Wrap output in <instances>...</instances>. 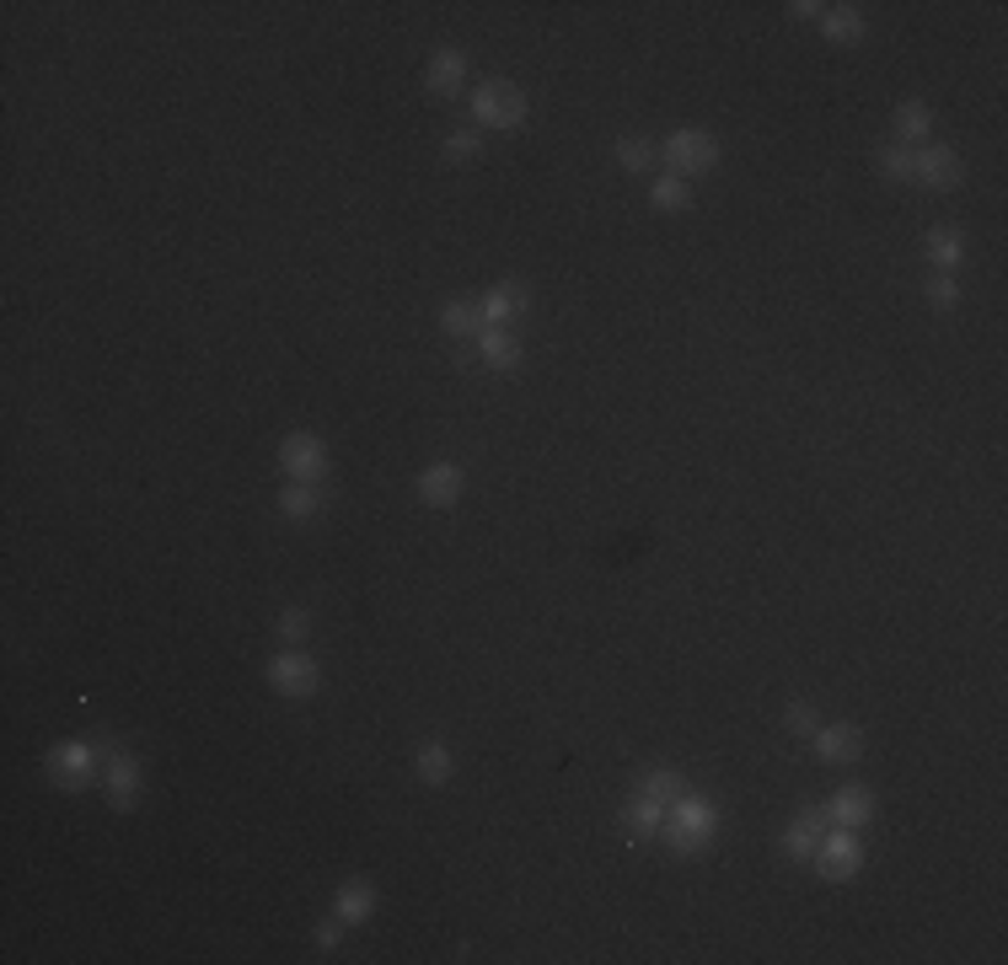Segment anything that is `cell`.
Wrapping results in <instances>:
<instances>
[{
    "label": "cell",
    "mask_w": 1008,
    "mask_h": 965,
    "mask_svg": "<svg viewBox=\"0 0 1008 965\" xmlns=\"http://www.w3.org/2000/svg\"><path fill=\"white\" fill-rule=\"evenodd\" d=\"M713 832H719V810L708 805V799H692V794H681L671 810H666V843L681 853V858H692V853H703L713 843Z\"/></svg>",
    "instance_id": "cell-1"
},
{
    "label": "cell",
    "mask_w": 1008,
    "mask_h": 965,
    "mask_svg": "<svg viewBox=\"0 0 1008 965\" xmlns=\"http://www.w3.org/2000/svg\"><path fill=\"white\" fill-rule=\"evenodd\" d=\"M472 119L489 123V129H516V123H526V91L516 81H483L472 91Z\"/></svg>",
    "instance_id": "cell-2"
},
{
    "label": "cell",
    "mask_w": 1008,
    "mask_h": 965,
    "mask_svg": "<svg viewBox=\"0 0 1008 965\" xmlns=\"http://www.w3.org/2000/svg\"><path fill=\"white\" fill-rule=\"evenodd\" d=\"M666 156H671L676 178H703V172L719 167V140L708 129H676L666 140Z\"/></svg>",
    "instance_id": "cell-3"
},
{
    "label": "cell",
    "mask_w": 1008,
    "mask_h": 965,
    "mask_svg": "<svg viewBox=\"0 0 1008 965\" xmlns=\"http://www.w3.org/2000/svg\"><path fill=\"white\" fill-rule=\"evenodd\" d=\"M816 869H821V879H831V885H848V879L864 869V843H858V832H848V826L826 832L821 847H816Z\"/></svg>",
    "instance_id": "cell-4"
},
{
    "label": "cell",
    "mask_w": 1008,
    "mask_h": 965,
    "mask_svg": "<svg viewBox=\"0 0 1008 965\" xmlns=\"http://www.w3.org/2000/svg\"><path fill=\"white\" fill-rule=\"evenodd\" d=\"M49 784L54 788H87L97 778V752L92 740H60L54 752H49Z\"/></svg>",
    "instance_id": "cell-5"
},
{
    "label": "cell",
    "mask_w": 1008,
    "mask_h": 965,
    "mask_svg": "<svg viewBox=\"0 0 1008 965\" xmlns=\"http://www.w3.org/2000/svg\"><path fill=\"white\" fill-rule=\"evenodd\" d=\"M269 687H275L279 697H311L317 687H322V670H317V660H311V655H301V649H285V655H275V660H269Z\"/></svg>",
    "instance_id": "cell-6"
},
{
    "label": "cell",
    "mask_w": 1008,
    "mask_h": 965,
    "mask_svg": "<svg viewBox=\"0 0 1008 965\" xmlns=\"http://www.w3.org/2000/svg\"><path fill=\"white\" fill-rule=\"evenodd\" d=\"M279 467L290 472V482H322L328 478V446L317 435H285Z\"/></svg>",
    "instance_id": "cell-7"
},
{
    "label": "cell",
    "mask_w": 1008,
    "mask_h": 965,
    "mask_svg": "<svg viewBox=\"0 0 1008 965\" xmlns=\"http://www.w3.org/2000/svg\"><path fill=\"white\" fill-rule=\"evenodd\" d=\"M102 788H108V805H113V810H134V805H140V756H129V752L113 756Z\"/></svg>",
    "instance_id": "cell-8"
},
{
    "label": "cell",
    "mask_w": 1008,
    "mask_h": 965,
    "mask_svg": "<svg viewBox=\"0 0 1008 965\" xmlns=\"http://www.w3.org/2000/svg\"><path fill=\"white\" fill-rule=\"evenodd\" d=\"M810 746H816V756H821V762L842 767V762L864 756V729H858V724H826V729H816V735H810Z\"/></svg>",
    "instance_id": "cell-9"
},
{
    "label": "cell",
    "mask_w": 1008,
    "mask_h": 965,
    "mask_svg": "<svg viewBox=\"0 0 1008 965\" xmlns=\"http://www.w3.org/2000/svg\"><path fill=\"white\" fill-rule=\"evenodd\" d=\"M461 488H467V478H461L457 461H435V467H425V472H419V499H425V505H435V510L457 505Z\"/></svg>",
    "instance_id": "cell-10"
},
{
    "label": "cell",
    "mask_w": 1008,
    "mask_h": 965,
    "mask_svg": "<svg viewBox=\"0 0 1008 965\" xmlns=\"http://www.w3.org/2000/svg\"><path fill=\"white\" fill-rule=\"evenodd\" d=\"M826 810H799L795 820H789V832H784V853L795 858V864H805V858H816V847H821L826 837Z\"/></svg>",
    "instance_id": "cell-11"
},
{
    "label": "cell",
    "mask_w": 1008,
    "mask_h": 965,
    "mask_svg": "<svg viewBox=\"0 0 1008 965\" xmlns=\"http://www.w3.org/2000/svg\"><path fill=\"white\" fill-rule=\"evenodd\" d=\"M821 810H826V820H831V826H848V832H858V826H869V815H875V794H869L864 784H848L842 794H837V799H826Z\"/></svg>",
    "instance_id": "cell-12"
},
{
    "label": "cell",
    "mask_w": 1008,
    "mask_h": 965,
    "mask_svg": "<svg viewBox=\"0 0 1008 965\" xmlns=\"http://www.w3.org/2000/svg\"><path fill=\"white\" fill-rule=\"evenodd\" d=\"M922 188H939V193H949L955 182H960V156L949 151V146H934V151H917V178Z\"/></svg>",
    "instance_id": "cell-13"
},
{
    "label": "cell",
    "mask_w": 1008,
    "mask_h": 965,
    "mask_svg": "<svg viewBox=\"0 0 1008 965\" xmlns=\"http://www.w3.org/2000/svg\"><path fill=\"white\" fill-rule=\"evenodd\" d=\"M520 311H526V285H493L489 296L478 301V317H483V328H510Z\"/></svg>",
    "instance_id": "cell-14"
},
{
    "label": "cell",
    "mask_w": 1008,
    "mask_h": 965,
    "mask_svg": "<svg viewBox=\"0 0 1008 965\" xmlns=\"http://www.w3.org/2000/svg\"><path fill=\"white\" fill-rule=\"evenodd\" d=\"M461 81H467V54H461V49H440L425 70V87L435 91V97H457Z\"/></svg>",
    "instance_id": "cell-15"
},
{
    "label": "cell",
    "mask_w": 1008,
    "mask_h": 965,
    "mask_svg": "<svg viewBox=\"0 0 1008 965\" xmlns=\"http://www.w3.org/2000/svg\"><path fill=\"white\" fill-rule=\"evenodd\" d=\"M666 810H671V805H660V799L639 794V799H633V805L622 810V826H628V837H639V843L660 837V832H666Z\"/></svg>",
    "instance_id": "cell-16"
},
{
    "label": "cell",
    "mask_w": 1008,
    "mask_h": 965,
    "mask_svg": "<svg viewBox=\"0 0 1008 965\" xmlns=\"http://www.w3.org/2000/svg\"><path fill=\"white\" fill-rule=\"evenodd\" d=\"M333 912L355 928V923H366L370 912H376V885L370 879H343L338 885V896H333Z\"/></svg>",
    "instance_id": "cell-17"
},
{
    "label": "cell",
    "mask_w": 1008,
    "mask_h": 965,
    "mask_svg": "<svg viewBox=\"0 0 1008 965\" xmlns=\"http://www.w3.org/2000/svg\"><path fill=\"white\" fill-rule=\"evenodd\" d=\"M478 355H483V365L489 370H520V344L510 328H483V338H478Z\"/></svg>",
    "instance_id": "cell-18"
},
{
    "label": "cell",
    "mask_w": 1008,
    "mask_h": 965,
    "mask_svg": "<svg viewBox=\"0 0 1008 965\" xmlns=\"http://www.w3.org/2000/svg\"><path fill=\"white\" fill-rule=\"evenodd\" d=\"M413 767H419V784L440 788V784H451V767H457V756H451V746H446V740H425V746H419V756H413Z\"/></svg>",
    "instance_id": "cell-19"
},
{
    "label": "cell",
    "mask_w": 1008,
    "mask_h": 965,
    "mask_svg": "<svg viewBox=\"0 0 1008 965\" xmlns=\"http://www.w3.org/2000/svg\"><path fill=\"white\" fill-rule=\"evenodd\" d=\"M960 258H966V237L955 231V226H934L928 231V263L939 273H955L960 269Z\"/></svg>",
    "instance_id": "cell-20"
},
{
    "label": "cell",
    "mask_w": 1008,
    "mask_h": 965,
    "mask_svg": "<svg viewBox=\"0 0 1008 965\" xmlns=\"http://www.w3.org/2000/svg\"><path fill=\"white\" fill-rule=\"evenodd\" d=\"M821 32L831 38V43H858V38H864V11H858V6H826Z\"/></svg>",
    "instance_id": "cell-21"
},
{
    "label": "cell",
    "mask_w": 1008,
    "mask_h": 965,
    "mask_svg": "<svg viewBox=\"0 0 1008 965\" xmlns=\"http://www.w3.org/2000/svg\"><path fill=\"white\" fill-rule=\"evenodd\" d=\"M279 510L290 515V520H311V515L322 510V482H285Z\"/></svg>",
    "instance_id": "cell-22"
},
{
    "label": "cell",
    "mask_w": 1008,
    "mask_h": 965,
    "mask_svg": "<svg viewBox=\"0 0 1008 965\" xmlns=\"http://www.w3.org/2000/svg\"><path fill=\"white\" fill-rule=\"evenodd\" d=\"M934 135V108L928 102H901L896 108V140H928Z\"/></svg>",
    "instance_id": "cell-23"
},
{
    "label": "cell",
    "mask_w": 1008,
    "mask_h": 965,
    "mask_svg": "<svg viewBox=\"0 0 1008 965\" xmlns=\"http://www.w3.org/2000/svg\"><path fill=\"white\" fill-rule=\"evenodd\" d=\"M649 205H655V210H687V205H692V188H687V182L676 178V172H666V178H655L649 182Z\"/></svg>",
    "instance_id": "cell-24"
},
{
    "label": "cell",
    "mask_w": 1008,
    "mask_h": 965,
    "mask_svg": "<svg viewBox=\"0 0 1008 965\" xmlns=\"http://www.w3.org/2000/svg\"><path fill=\"white\" fill-rule=\"evenodd\" d=\"M440 328L451 332V338H467L472 328H483V317H478V306L472 301H446L440 306Z\"/></svg>",
    "instance_id": "cell-25"
},
{
    "label": "cell",
    "mask_w": 1008,
    "mask_h": 965,
    "mask_svg": "<svg viewBox=\"0 0 1008 965\" xmlns=\"http://www.w3.org/2000/svg\"><path fill=\"white\" fill-rule=\"evenodd\" d=\"M617 167H622V172H649V167H655L649 140H643V135H622V140H617Z\"/></svg>",
    "instance_id": "cell-26"
},
{
    "label": "cell",
    "mask_w": 1008,
    "mask_h": 965,
    "mask_svg": "<svg viewBox=\"0 0 1008 965\" xmlns=\"http://www.w3.org/2000/svg\"><path fill=\"white\" fill-rule=\"evenodd\" d=\"M639 794L660 799V805H676V799H681V773H671V767H655V773H643V788H639Z\"/></svg>",
    "instance_id": "cell-27"
},
{
    "label": "cell",
    "mask_w": 1008,
    "mask_h": 965,
    "mask_svg": "<svg viewBox=\"0 0 1008 965\" xmlns=\"http://www.w3.org/2000/svg\"><path fill=\"white\" fill-rule=\"evenodd\" d=\"M880 172L896 178V182H912L917 178V151L912 146H886V151H880Z\"/></svg>",
    "instance_id": "cell-28"
},
{
    "label": "cell",
    "mask_w": 1008,
    "mask_h": 965,
    "mask_svg": "<svg viewBox=\"0 0 1008 965\" xmlns=\"http://www.w3.org/2000/svg\"><path fill=\"white\" fill-rule=\"evenodd\" d=\"M478 151H483V135H478V129H451V135H446V156H451V161H472Z\"/></svg>",
    "instance_id": "cell-29"
},
{
    "label": "cell",
    "mask_w": 1008,
    "mask_h": 965,
    "mask_svg": "<svg viewBox=\"0 0 1008 965\" xmlns=\"http://www.w3.org/2000/svg\"><path fill=\"white\" fill-rule=\"evenodd\" d=\"M928 301L939 306V311H949V306L960 301V285H955V273H934V279H928Z\"/></svg>",
    "instance_id": "cell-30"
},
{
    "label": "cell",
    "mask_w": 1008,
    "mask_h": 965,
    "mask_svg": "<svg viewBox=\"0 0 1008 965\" xmlns=\"http://www.w3.org/2000/svg\"><path fill=\"white\" fill-rule=\"evenodd\" d=\"M306 628H311V623H306V611H301V606L279 611V638H285V644H301V638H306Z\"/></svg>",
    "instance_id": "cell-31"
},
{
    "label": "cell",
    "mask_w": 1008,
    "mask_h": 965,
    "mask_svg": "<svg viewBox=\"0 0 1008 965\" xmlns=\"http://www.w3.org/2000/svg\"><path fill=\"white\" fill-rule=\"evenodd\" d=\"M784 724H789L795 735H816V729H821V724H816V708H810V703H789Z\"/></svg>",
    "instance_id": "cell-32"
},
{
    "label": "cell",
    "mask_w": 1008,
    "mask_h": 965,
    "mask_svg": "<svg viewBox=\"0 0 1008 965\" xmlns=\"http://www.w3.org/2000/svg\"><path fill=\"white\" fill-rule=\"evenodd\" d=\"M343 928H349L343 917H328V923H317V944H322V949H338V938H343Z\"/></svg>",
    "instance_id": "cell-33"
},
{
    "label": "cell",
    "mask_w": 1008,
    "mask_h": 965,
    "mask_svg": "<svg viewBox=\"0 0 1008 965\" xmlns=\"http://www.w3.org/2000/svg\"><path fill=\"white\" fill-rule=\"evenodd\" d=\"M789 11H795V17H826V6H821V0H795Z\"/></svg>",
    "instance_id": "cell-34"
}]
</instances>
